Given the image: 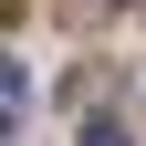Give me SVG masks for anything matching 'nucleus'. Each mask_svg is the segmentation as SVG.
<instances>
[{
    "instance_id": "obj_1",
    "label": "nucleus",
    "mask_w": 146,
    "mask_h": 146,
    "mask_svg": "<svg viewBox=\"0 0 146 146\" xmlns=\"http://www.w3.org/2000/svg\"><path fill=\"white\" fill-rule=\"evenodd\" d=\"M21 115H31V73L21 52H0V136H21Z\"/></svg>"
},
{
    "instance_id": "obj_2",
    "label": "nucleus",
    "mask_w": 146,
    "mask_h": 146,
    "mask_svg": "<svg viewBox=\"0 0 146 146\" xmlns=\"http://www.w3.org/2000/svg\"><path fill=\"white\" fill-rule=\"evenodd\" d=\"M84 146H136V136H125L115 115H84Z\"/></svg>"
}]
</instances>
